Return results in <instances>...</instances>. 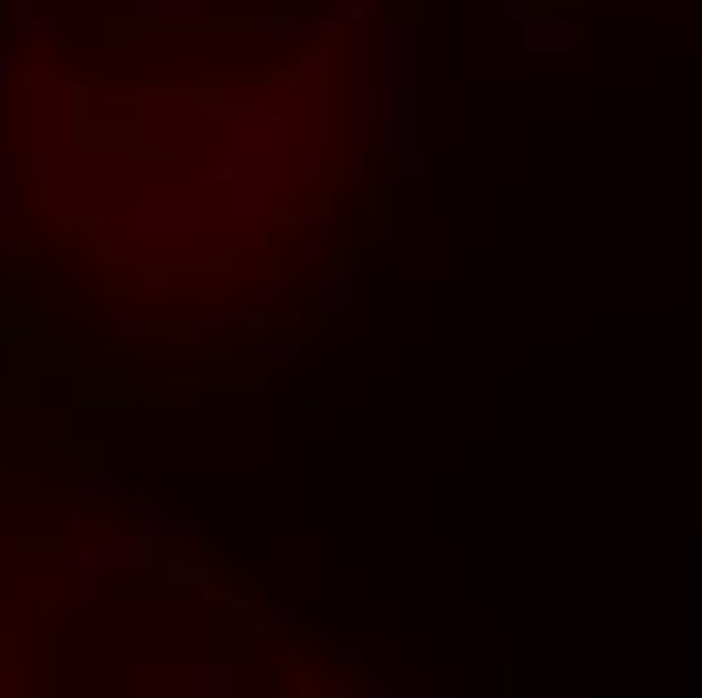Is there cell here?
I'll list each match as a JSON object with an SVG mask.
<instances>
[{"label": "cell", "instance_id": "obj_1", "mask_svg": "<svg viewBox=\"0 0 702 698\" xmlns=\"http://www.w3.org/2000/svg\"><path fill=\"white\" fill-rule=\"evenodd\" d=\"M396 529L400 533H424L428 529V477L424 472H408L400 477V489H396Z\"/></svg>", "mask_w": 702, "mask_h": 698}, {"label": "cell", "instance_id": "obj_6", "mask_svg": "<svg viewBox=\"0 0 702 698\" xmlns=\"http://www.w3.org/2000/svg\"><path fill=\"white\" fill-rule=\"evenodd\" d=\"M121 497H126V489L114 477H81L73 485V501H81V505H117Z\"/></svg>", "mask_w": 702, "mask_h": 698}, {"label": "cell", "instance_id": "obj_15", "mask_svg": "<svg viewBox=\"0 0 702 698\" xmlns=\"http://www.w3.org/2000/svg\"><path fill=\"white\" fill-rule=\"evenodd\" d=\"M234 683H239V670H234V666H210V670H206V686H202V691L206 694H234V691H239Z\"/></svg>", "mask_w": 702, "mask_h": 698}, {"label": "cell", "instance_id": "obj_12", "mask_svg": "<svg viewBox=\"0 0 702 698\" xmlns=\"http://www.w3.org/2000/svg\"><path fill=\"white\" fill-rule=\"evenodd\" d=\"M396 178L400 182H424L428 178V154L416 150V146L396 150Z\"/></svg>", "mask_w": 702, "mask_h": 698}, {"label": "cell", "instance_id": "obj_19", "mask_svg": "<svg viewBox=\"0 0 702 698\" xmlns=\"http://www.w3.org/2000/svg\"><path fill=\"white\" fill-rule=\"evenodd\" d=\"M351 694H396V691H392V686L388 683H383V678H376V674H371L368 678V683H363V686H351Z\"/></svg>", "mask_w": 702, "mask_h": 698}, {"label": "cell", "instance_id": "obj_13", "mask_svg": "<svg viewBox=\"0 0 702 698\" xmlns=\"http://www.w3.org/2000/svg\"><path fill=\"white\" fill-rule=\"evenodd\" d=\"M461 436L464 440H489L493 436V412L489 408H464L461 412Z\"/></svg>", "mask_w": 702, "mask_h": 698}, {"label": "cell", "instance_id": "obj_3", "mask_svg": "<svg viewBox=\"0 0 702 698\" xmlns=\"http://www.w3.org/2000/svg\"><path fill=\"white\" fill-rule=\"evenodd\" d=\"M295 45H299L303 65H327L335 57V45H340V36H335V16H307L303 36H299Z\"/></svg>", "mask_w": 702, "mask_h": 698}, {"label": "cell", "instance_id": "obj_4", "mask_svg": "<svg viewBox=\"0 0 702 698\" xmlns=\"http://www.w3.org/2000/svg\"><path fill=\"white\" fill-rule=\"evenodd\" d=\"M299 626H303V622H299V610H291L287 602H263L255 626H250V634L270 642V646H283V638L299 634Z\"/></svg>", "mask_w": 702, "mask_h": 698}, {"label": "cell", "instance_id": "obj_20", "mask_svg": "<svg viewBox=\"0 0 702 698\" xmlns=\"http://www.w3.org/2000/svg\"><path fill=\"white\" fill-rule=\"evenodd\" d=\"M525 5L529 0H504V16H509V21H521V16H525Z\"/></svg>", "mask_w": 702, "mask_h": 698}, {"label": "cell", "instance_id": "obj_16", "mask_svg": "<svg viewBox=\"0 0 702 698\" xmlns=\"http://www.w3.org/2000/svg\"><path fill=\"white\" fill-rule=\"evenodd\" d=\"M202 13H206V0H166V16H174V21H194Z\"/></svg>", "mask_w": 702, "mask_h": 698}, {"label": "cell", "instance_id": "obj_14", "mask_svg": "<svg viewBox=\"0 0 702 698\" xmlns=\"http://www.w3.org/2000/svg\"><path fill=\"white\" fill-rule=\"evenodd\" d=\"M327 666H331L335 674L355 678V674L363 670V650H360V646H335L331 654H327Z\"/></svg>", "mask_w": 702, "mask_h": 698}, {"label": "cell", "instance_id": "obj_8", "mask_svg": "<svg viewBox=\"0 0 702 698\" xmlns=\"http://www.w3.org/2000/svg\"><path fill=\"white\" fill-rule=\"evenodd\" d=\"M363 227H368V218H363V214H355V218H351V214H335V218H331V227H327V235H323V238L351 255V250L363 243Z\"/></svg>", "mask_w": 702, "mask_h": 698}, {"label": "cell", "instance_id": "obj_2", "mask_svg": "<svg viewBox=\"0 0 702 698\" xmlns=\"http://www.w3.org/2000/svg\"><path fill=\"white\" fill-rule=\"evenodd\" d=\"M521 45L529 53H569L577 45V25L565 16H533V21H525Z\"/></svg>", "mask_w": 702, "mask_h": 698}, {"label": "cell", "instance_id": "obj_5", "mask_svg": "<svg viewBox=\"0 0 702 698\" xmlns=\"http://www.w3.org/2000/svg\"><path fill=\"white\" fill-rule=\"evenodd\" d=\"M263 328L270 335H295V339H307L311 335V319L299 303H287V307H267L263 303Z\"/></svg>", "mask_w": 702, "mask_h": 698}, {"label": "cell", "instance_id": "obj_11", "mask_svg": "<svg viewBox=\"0 0 702 698\" xmlns=\"http://www.w3.org/2000/svg\"><path fill=\"white\" fill-rule=\"evenodd\" d=\"M166 573H170L174 590H198V585H206V573H202L194 561H186L182 553H170V561H166Z\"/></svg>", "mask_w": 702, "mask_h": 698}, {"label": "cell", "instance_id": "obj_17", "mask_svg": "<svg viewBox=\"0 0 702 698\" xmlns=\"http://www.w3.org/2000/svg\"><path fill=\"white\" fill-rule=\"evenodd\" d=\"M242 557H247V561L263 565L267 557H270V541H267L263 533H247V537H242Z\"/></svg>", "mask_w": 702, "mask_h": 698}, {"label": "cell", "instance_id": "obj_18", "mask_svg": "<svg viewBox=\"0 0 702 698\" xmlns=\"http://www.w3.org/2000/svg\"><path fill=\"white\" fill-rule=\"evenodd\" d=\"M230 613H234V618H239L242 622V626H255V618H259V606H250V602H242V598H234L230 602Z\"/></svg>", "mask_w": 702, "mask_h": 698}, {"label": "cell", "instance_id": "obj_7", "mask_svg": "<svg viewBox=\"0 0 702 698\" xmlns=\"http://www.w3.org/2000/svg\"><path fill=\"white\" fill-rule=\"evenodd\" d=\"M295 178L299 182H307V186H315V182H335V154H327V150H303L295 157Z\"/></svg>", "mask_w": 702, "mask_h": 698}, {"label": "cell", "instance_id": "obj_9", "mask_svg": "<svg viewBox=\"0 0 702 698\" xmlns=\"http://www.w3.org/2000/svg\"><path fill=\"white\" fill-rule=\"evenodd\" d=\"M307 295V283L303 278H291V275H275L263 283V303L267 307H287V303H299Z\"/></svg>", "mask_w": 702, "mask_h": 698}, {"label": "cell", "instance_id": "obj_10", "mask_svg": "<svg viewBox=\"0 0 702 698\" xmlns=\"http://www.w3.org/2000/svg\"><path fill=\"white\" fill-rule=\"evenodd\" d=\"M331 16L335 25H348V29H363L376 16V0H331Z\"/></svg>", "mask_w": 702, "mask_h": 698}]
</instances>
